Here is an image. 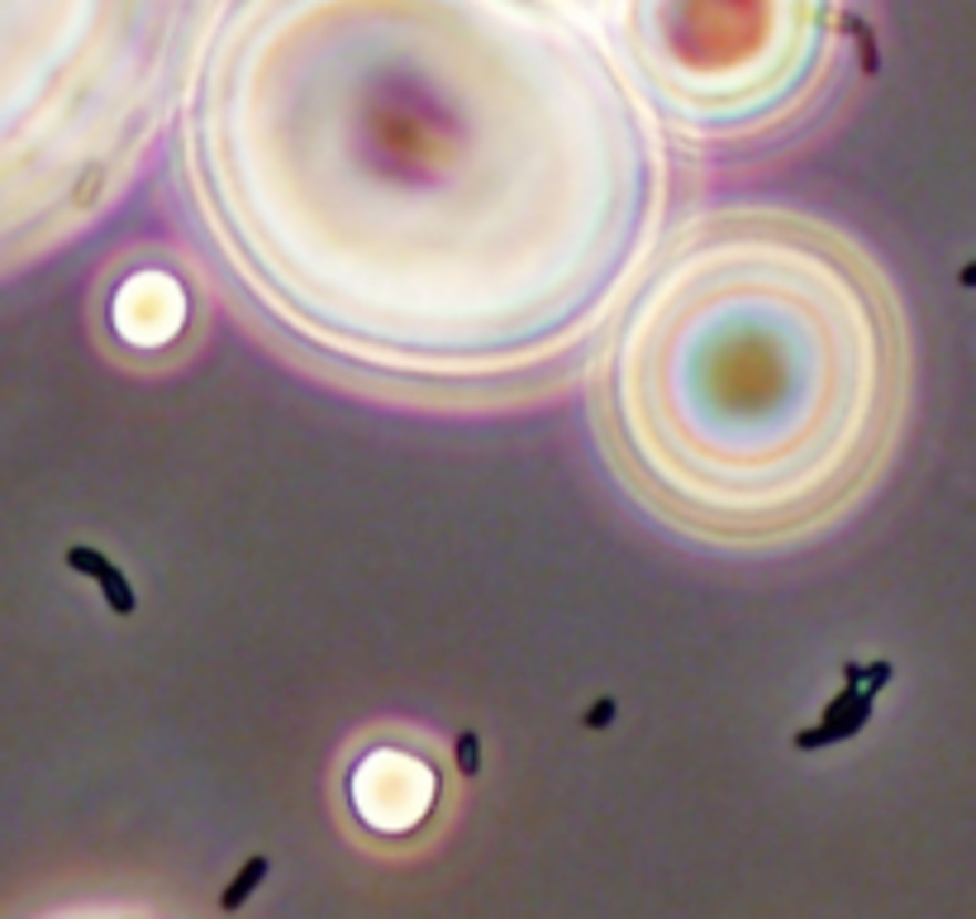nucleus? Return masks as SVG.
I'll use <instances>...</instances> for the list:
<instances>
[{"label":"nucleus","instance_id":"nucleus-2","mask_svg":"<svg viewBox=\"0 0 976 919\" xmlns=\"http://www.w3.org/2000/svg\"><path fill=\"white\" fill-rule=\"evenodd\" d=\"M429 801H434V776L405 753L362 757V767L353 772V805L362 824H377V829H410L429 810Z\"/></svg>","mask_w":976,"mask_h":919},{"label":"nucleus","instance_id":"nucleus-1","mask_svg":"<svg viewBox=\"0 0 976 919\" xmlns=\"http://www.w3.org/2000/svg\"><path fill=\"white\" fill-rule=\"evenodd\" d=\"M600 382L615 463L653 510L700 538H781L882 463L901 329L834 234L729 215L644 281Z\"/></svg>","mask_w":976,"mask_h":919}]
</instances>
